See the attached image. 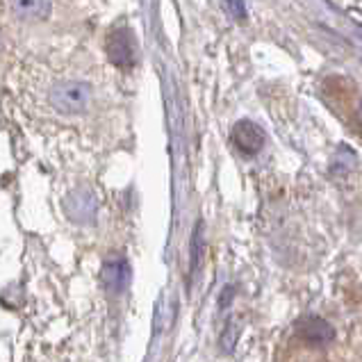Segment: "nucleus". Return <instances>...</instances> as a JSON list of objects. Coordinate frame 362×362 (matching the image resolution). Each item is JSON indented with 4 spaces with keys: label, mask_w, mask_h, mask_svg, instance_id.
I'll list each match as a JSON object with an SVG mask.
<instances>
[{
    "label": "nucleus",
    "mask_w": 362,
    "mask_h": 362,
    "mask_svg": "<svg viewBox=\"0 0 362 362\" xmlns=\"http://www.w3.org/2000/svg\"><path fill=\"white\" fill-rule=\"evenodd\" d=\"M91 103V87L85 82H59L50 89V105L59 115H82Z\"/></svg>",
    "instance_id": "obj_1"
},
{
    "label": "nucleus",
    "mask_w": 362,
    "mask_h": 362,
    "mask_svg": "<svg viewBox=\"0 0 362 362\" xmlns=\"http://www.w3.org/2000/svg\"><path fill=\"white\" fill-rule=\"evenodd\" d=\"M105 50L107 57L115 66L119 69H130L134 66V59H137V44H134V37L130 30H112L107 41H105Z\"/></svg>",
    "instance_id": "obj_2"
},
{
    "label": "nucleus",
    "mask_w": 362,
    "mask_h": 362,
    "mask_svg": "<svg viewBox=\"0 0 362 362\" xmlns=\"http://www.w3.org/2000/svg\"><path fill=\"white\" fill-rule=\"evenodd\" d=\"M230 139L237 151H242L244 155H255L267 144V134L253 121H237L230 132Z\"/></svg>",
    "instance_id": "obj_3"
},
{
    "label": "nucleus",
    "mask_w": 362,
    "mask_h": 362,
    "mask_svg": "<svg viewBox=\"0 0 362 362\" xmlns=\"http://www.w3.org/2000/svg\"><path fill=\"white\" fill-rule=\"evenodd\" d=\"M298 335H301L308 344L313 346H322V344H328L333 342L335 337V330L330 326L326 319L322 317H305L301 324H298Z\"/></svg>",
    "instance_id": "obj_4"
},
{
    "label": "nucleus",
    "mask_w": 362,
    "mask_h": 362,
    "mask_svg": "<svg viewBox=\"0 0 362 362\" xmlns=\"http://www.w3.org/2000/svg\"><path fill=\"white\" fill-rule=\"evenodd\" d=\"M103 283L110 289V292H123L130 283V264L117 257V260H107L103 264Z\"/></svg>",
    "instance_id": "obj_5"
},
{
    "label": "nucleus",
    "mask_w": 362,
    "mask_h": 362,
    "mask_svg": "<svg viewBox=\"0 0 362 362\" xmlns=\"http://www.w3.org/2000/svg\"><path fill=\"white\" fill-rule=\"evenodd\" d=\"M18 18H44L50 12V3H14Z\"/></svg>",
    "instance_id": "obj_6"
},
{
    "label": "nucleus",
    "mask_w": 362,
    "mask_h": 362,
    "mask_svg": "<svg viewBox=\"0 0 362 362\" xmlns=\"http://www.w3.org/2000/svg\"><path fill=\"white\" fill-rule=\"evenodd\" d=\"M203 251H205V240H203V223L196 226L194 237H192V274L201 267L203 260Z\"/></svg>",
    "instance_id": "obj_7"
},
{
    "label": "nucleus",
    "mask_w": 362,
    "mask_h": 362,
    "mask_svg": "<svg viewBox=\"0 0 362 362\" xmlns=\"http://www.w3.org/2000/svg\"><path fill=\"white\" fill-rule=\"evenodd\" d=\"M228 12L237 18V21H244L246 18V7H244V3H237V0H233V3H226L223 5Z\"/></svg>",
    "instance_id": "obj_8"
},
{
    "label": "nucleus",
    "mask_w": 362,
    "mask_h": 362,
    "mask_svg": "<svg viewBox=\"0 0 362 362\" xmlns=\"http://www.w3.org/2000/svg\"><path fill=\"white\" fill-rule=\"evenodd\" d=\"M358 119H360V123H362V103H360V107H358Z\"/></svg>",
    "instance_id": "obj_9"
}]
</instances>
